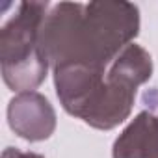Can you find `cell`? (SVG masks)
I'll list each match as a JSON object with an SVG mask.
<instances>
[{
	"label": "cell",
	"mask_w": 158,
	"mask_h": 158,
	"mask_svg": "<svg viewBox=\"0 0 158 158\" xmlns=\"http://www.w3.org/2000/svg\"><path fill=\"white\" fill-rule=\"evenodd\" d=\"M139 34V10L123 0L50 4L41 47L52 65H102Z\"/></svg>",
	"instance_id": "obj_1"
},
{
	"label": "cell",
	"mask_w": 158,
	"mask_h": 158,
	"mask_svg": "<svg viewBox=\"0 0 158 158\" xmlns=\"http://www.w3.org/2000/svg\"><path fill=\"white\" fill-rule=\"evenodd\" d=\"M52 71L63 110L93 128L112 130L128 119L138 88L152 76V60L143 47L130 43L108 63Z\"/></svg>",
	"instance_id": "obj_2"
},
{
	"label": "cell",
	"mask_w": 158,
	"mask_h": 158,
	"mask_svg": "<svg viewBox=\"0 0 158 158\" xmlns=\"http://www.w3.org/2000/svg\"><path fill=\"white\" fill-rule=\"evenodd\" d=\"M48 2H21L0 30L2 78L17 93L34 91L47 78L50 61L41 47V28Z\"/></svg>",
	"instance_id": "obj_3"
},
{
	"label": "cell",
	"mask_w": 158,
	"mask_h": 158,
	"mask_svg": "<svg viewBox=\"0 0 158 158\" xmlns=\"http://www.w3.org/2000/svg\"><path fill=\"white\" fill-rule=\"evenodd\" d=\"M10 128L26 141L48 139L56 130V112L37 91L17 93L8 104Z\"/></svg>",
	"instance_id": "obj_4"
},
{
	"label": "cell",
	"mask_w": 158,
	"mask_h": 158,
	"mask_svg": "<svg viewBox=\"0 0 158 158\" xmlns=\"http://www.w3.org/2000/svg\"><path fill=\"white\" fill-rule=\"evenodd\" d=\"M114 158H158V106L139 112L117 136Z\"/></svg>",
	"instance_id": "obj_5"
},
{
	"label": "cell",
	"mask_w": 158,
	"mask_h": 158,
	"mask_svg": "<svg viewBox=\"0 0 158 158\" xmlns=\"http://www.w3.org/2000/svg\"><path fill=\"white\" fill-rule=\"evenodd\" d=\"M2 158H45V156H43V154H37V152H24V151L8 147V149H4V152H2Z\"/></svg>",
	"instance_id": "obj_6"
}]
</instances>
